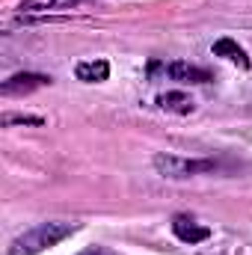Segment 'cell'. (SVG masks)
Here are the masks:
<instances>
[{
  "mask_svg": "<svg viewBox=\"0 0 252 255\" xmlns=\"http://www.w3.org/2000/svg\"><path fill=\"white\" fill-rule=\"evenodd\" d=\"M74 77L83 83H104L110 77V63L107 60H83L74 68Z\"/></svg>",
  "mask_w": 252,
  "mask_h": 255,
  "instance_id": "cell-6",
  "label": "cell"
},
{
  "mask_svg": "<svg viewBox=\"0 0 252 255\" xmlns=\"http://www.w3.org/2000/svg\"><path fill=\"white\" fill-rule=\"evenodd\" d=\"M80 0H24L18 6L21 15H42V12H54V9H71Z\"/></svg>",
  "mask_w": 252,
  "mask_h": 255,
  "instance_id": "cell-8",
  "label": "cell"
},
{
  "mask_svg": "<svg viewBox=\"0 0 252 255\" xmlns=\"http://www.w3.org/2000/svg\"><path fill=\"white\" fill-rule=\"evenodd\" d=\"M154 169L157 175L163 178H196V175H208V172H217L220 163L217 160H202V157H181V154H154Z\"/></svg>",
  "mask_w": 252,
  "mask_h": 255,
  "instance_id": "cell-2",
  "label": "cell"
},
{
  "mask_svg": "<svg viewBox=\"0 0 252 255\" xmlns=\"http://www.w3.org/2000/svg\"><path fill=\"white\" fill-rule=\"evenodd\" d=\"M172 235H175L181 244H190V247H193V244L208 241V238H211V229L202 226V223H196L187 214H178V217H172Z\"/></svg>",
  "mask_w": 252,
  "mask_h": 255,
  "instance_id": "cell-5",
  "label": "cell"
},
{
  "mask_svg": "<svg viewBox=\"0 0 252 255\" xmlns=\"http://www.w3.org/2000/svg\"><path fill=\"white\" fill-rule=\"evenodd\" d=\"M163 74L169 80H178V83H211V71L208 68H199L193 63H184V60H172V63H151L148 65V74Z\"/></svg>",
  "mask_w": 252,
  "mask_h": 255,
  "instance_id": "cell-3",
  "label": "cell"
},
{
  "mask_svg": "<svg viewBox=\"0 0 252 255\" xmlns=\"http://www.w3.org/2000/svg\"><path fill=\"white\" fill-rule=\"evenodd\" d=\"M0 125H3V128H12V125H33V128H39V125H45V119H42V116H24V113H6V116L0 119Z\"/></svg>",
  "mask_w": 252,
  "mask_h": 255,
  "instance_id": "cell-10",
  "label": "cell"
},
{
  "mask_svg": "<svg viewBox=\"0 0 252 255\" xmlns=\"http://www.w3.org/2000/svg\"><path fill=\"white\" fill-rule=\"evenodd\" d=\"M214 57H223V60L241 65V68H250V57H247V51H244L235 39H217V42H214Z\"/></svg>",
  "mask_w": 252,
  "mask_h": 255,
  "instance_id": "cell-7",
  "label": "cell"
},
{
  "mask_svg": "<svg viewBox=\"0 0 252 255\" xmlns=\"http://www.w3.org/2000/svg\"><path fill=\"white\" fill-rule=\"evenodd\" d=\"M157 104H160V110H166V113H193V98L184 95V92H163V95H157Z\"/></svg>",
  "mask_w": 252,
  "mask_h": 255,
  "instance_id": "cell-9",
  "label": "cell"
},
{
  "mask_svg": "<svg viewBox=\"0 0 252 255\" xmlns=\"http://www.w3.org/2000/svg\"><path fill=\"white\" fill-rule=\"evenodd\" d=\"M42 86H51V77L48 74H36V71H21V74H12L9 80H3L0 92L3 95H27V92H36Z\"/></svg>",
  "mask_w": 252,
  "mask_h": 255,
  "instance_id": "cell-4",
  "label": "cell"
},
{
  "mask_svg": "<svg viewBox=\"0 0 252 255\" xmlns=\"http://www.w3.org/2000/svg\"><path fill=\"white\" fill-rule=\"evenodd\" d=\"M77 232L74 223H39L9 244V255H39Z\"/></svg>",
  "mask_w": 252,
  "mask_h": 255,
  "instance_id": "cell-1",
  "label": "cell"
}]
</instances>
